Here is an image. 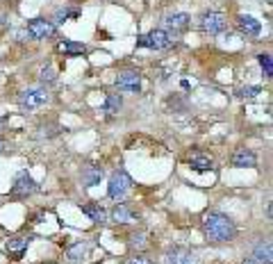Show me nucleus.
Listing matches in <instances>:
<instances>
[{
    "label": "nucleus",
    "mask_w": 273,
    "mask_h": 264,
    "mask_svg": "<svg viewBox=\"0 0 273 264\" xmlns=\"http://www.w3.org/2000/svg\"><path fill=\"white\" fill-rule=\"evenodd\" d=\"M203 230H205V235H207V239L218 241V244L232 241L237 237L235 221H232L230 216H225V214H221V212H209L207 216L203 218Z\"/></svg>",
    "instance_id": "1"
},
{
    "label": "nucleus",
    "mask_w": 273,
    "mask_h": 264,
    "mask_svg": "<svg viewBox=\"0 0 273 264\" xmlns=\"http://www.w3.org/2000/svg\"><path fill=\"white\" fill-rule=\"evenodd\" d=\"M136 43H139L141 48H150V50H166L173 46V36L168 34L166 30H150L148 34L139 36Z\"/></svg>",
    "instance_id": "2"
},
{
    "label": "nucleus",
    "mask_w": 273,
    "mask_h": 264,
    "mask_svg": "<svg viewBox=\"0 0 273 264\" xmlns=\"http://www.w3.org/2000/svg\"><path fill=\"white\" fill-rule=\"evenodd\" d=\"M48 100H50V94L43 86H32V89H25L18 96V105H21L23 109H36V107H41V105H46Z\"/></svg>",
    "instance_id": "3"
},
{
    "label": "nucleus",
    "mask_w": 273,
    "mask_h": 264,
    "mask_svg": "<svg viewBox=\"0 0 273 264\" xmlns=\"http://www.w3.org/2000/svg\"><path fill=\"white\" fill-rule=\"evenodd\" d=\"M36 191H39V185L34 182V178L27 171H18L16 178H14V185H12V196H16V198H27V196L36 194Z\"/></svg>",
    "instance_id": "4"
},
{
    "label": "nucleus",
    "mask_w": 273,
    "mask_h": 264,
    "mask_svg": "<svg viewBox=\"0 0 273 264\" xmlns=\"http://www.w3.org/2000/svg\"><path fill=\"white\" fill-rule=\"evenodd\" d=\"M130 187H132L130 175H127L125 171H116V173H112V178H109L107 194H109V198H123V196L130 191Z\"/></svg>",
    "instance_id": "5"
},
{
    "label": "nucleus",
    "mask_w": 273,
    "mask_h": 264,
    "mask_svg": "<svg viewBox=\"0 0 273 264\" xmlns=\"http://www.w3.org/2000/svg\"><path fill=\"white\" fill-rule=\"evenodd\" d=\"M200 30L207 34H221L225 30V16L221 12H207L200 16Z\"/></svg>",
    "instance_id": "6"
},
{
    "label": "nucleus",
    "mask_w": 273,
    "mask_h": 264,
    "mask_svg": "<svg viewBox=\"0 0 273 264\" xmlns=\"http://www.w3.org/2000/svg\"><path fill=\"white\" fill-rule=\"evenodd\" d=\"M116 86L127 94H136L141 89V75L134 71H123L116 75Z\"/></svg>",
    "instance_id": "7"
},
{
    "label": "nucleus",
    "mask_w": 273,
    "mask_h": 264,
    "mask_svg": "<svg viewBox=\"0 0 273 264\" xmlns=\"http://www.w3.org/2000/svg\"><path fill=\"white\" fill-rule=\"evenodd\" d=\"M27 34L32 39H46V36H53L55 34V25L46 18H32L27 23Z\"/></svg>",
    "instance_id": "8"
},
{
    "label": "nucleus",
    "mask_w": 273,
    "mask_h": 264,
    "mask_svg": "<svg viewBox=\"0 0 273 264\" xmlns=\"http://www.w3.org/2000/svg\"><path fill=\"white\" fill-rule=\"evenodd\" d=\"M30 241H32V237H14V239L5 241L3 248H5V253H9V257L21 259L23 253L27 250V246H30Z\"/></svg>",
    "instance_id": "9"
},
{
    "label": "nucleus",
    "mask_w": 273,
    "mask_h": 264,
    "mask_svg": "<svg viewBox=\"0 0 273 264\" xmlns=\"http://www.w3.org/2000/svg\"><path fill=\"white\" fill-rule=\"evenodd\" d=\"M237 27H239V32L246 36H259V32H262V23L255 16H248V14H241V16L237 18Z\"/></svg>",
    "instance_id": "10"
},
{
    "label": "nucleus",
    "mask_w": 273,
    "mask_h": 264,
    "mask_svg": "<svg viewBox=\"0 0 273 264\" xmlns=\"http://www.w3.org/2000/svg\"><path fill=\"white\" fill-rule=\"evenodd\" d=\"M164 264H198L196 255L185 248H173L164 255Z\"/></svg>",
    "instance_id": "11"
},
{
    "label": "nucleus",
    "mask_w": 273,
    "mask_h": 264,
    "mask_svg": "<svg viewBox=\"0 0 273 264\" xmlns=\"http://www.w3.org/2000/svg\"><path fill=\"white\" fill-rule=\"evenodd\" d=\"M164 23H166V27L168 30H173V32H185L187 27H189V23H191V16L189 14H185V12H175V14H168Z\"/></svg>",
    "instance_id": "12"
},
{
    "label": "nucleus",
    "mask_w": 273,
    "mask_h": 264,
    "mask_svg": "<svg viewBox=\"0 0 273 264\" xmlns=\"http://www.w3.org/2000/svg\"><path fill=\"white\" fill-rule=\"evenodd\" d=\"M232 166H239V168H253V166H257V157H255V153H250V150H246V148H241V150H237L235 155H232Z\"/></svg>",
    "instance_id": "13"
},
{
    "label": "nucleus",
    "mask_w": 273,
    "mask_h": 264,
    "mask_svg": "<svg viewBox=\"0 0 273 264\" xmlns=\"http://www.w3.org/2000/svg\"><path fill=\"white\" fill-rule=\"evenodd\" d=\"M255 259L259 264H271L273 262V248H271V241H262V244L255 246Z\"/></svg>",
    "instance_id": "14"
},
{
    "label": "nucleus",
    "mask_w": 273,
    "mask_h": 264,
    "mask_svg": "<svg viewBox=\"0 0 273 264\" xmlns=\"http://www.w3.org/2000/svg\"><path fill=\"white\" fill-rule=\"evenodd\" d=\"M112 218H114V221H116V223H132L136 216H134V212H132V209L127 207V205L118 203L116 207L112 209Z\"/></svg>",
    "instance_id": "15"
},
{
    "label": "nucleus",
    "mask_w": 273,
    "mask_h": 264,
    "mask_svg": "<svg viewBox=\"0 0 273 264\" xmlns=\"http://www.w3.org/2000/svg\"><path fill=\"white\" fill-rule=\"evenodd\" d=\"M82 212H84L94 223H105V221H107V212H105L100 205H96V203L82 205Z\"/></svg>",
    "instance_id": "16"
},
{
    "label": "nucleus",
    "mask_w": 273,
    "mask_h": 264,
    "mask_svg": "<svg viewBox=\"0 0 273 264\" xmlns=\"http://www.w3.org/2000/svg\"><path fill=\"white\" fill-rule=\"evenodd\" d=\"M189 164L196 171H209V168H212V157H209V155H203V153H191Z\"/></svg>",
    "instance_id": "17"
},
{
    "label": "nucleus",
    "mask_w": 273,
    "mask_h": 264,
    "mask_svg": "<svg viewBox=\"0 0 273 264\" xmlns=\"http://www.w3.org/2000/svg\"><path fill=\"white\" fill-rule=\"evenodd\" d=\"M100 178H103V168L89 166V168L82 171V185H84V187H94V185H98V182H100Z\"/></svg>",
    "instance_id": "18"
},
{
    "label": "nucleus",
    "mask_w": 273,
    "mask_h": 264,
    "mask_svg": "<svg viewBox=\"0 0 273 264\" xmlns=\"http://www.w3.org/2000/svg\"><path fill=\"white\" fill-rule=\"evenodd\" d=\"M57 50L59 53H64V55H82L86 50V46L77 43V41H62V43L57 46Z\"/></svg>",
    "instance_id": "19"
},
{
    "label": "nucleus",
    "mask_w": 273,
    "mask_h": 264,
    "mask_svg": "<svg viewBox=\"0 0 273 264\" xmlns=\"http://www.w3.org/2000/svg\"><path fill=\"white\" fill-rule=\"evenodd\" d=\"M123 105V98L118 94H107V98H105V112L109 114H116L118 109H121Z\"/></svg>",
    "instance_id": "20"
},
{
    "label": "nucleus",
    "mask_w": 273,
    "mask_h": 264,
    "mask_svg": "<svg viewBox=\"0 0 273 264\" xmlns=\"http://www.w3.org/2000/svg\"><path fill=\"white\" fill-rule=\"evenodd\" d=\"M257 62H259V66H262L264 75L271 77V75H273V59H271V55H268V53H262V55L257 57Z\"/></svg>",
    "instance_id": "21"
},
{
    "label": "nucleus",
    "mask_w": 273,
    "mask_h": 264,
    "mask_svg": "<svg viewBox=\"0 0 273 264\" xmlns=\"http://www.w3.org/2000/svg\"><path fill=\"white\" fill-rule=\"evenodd\" d=\"M86 253V246L84 244H75V246H71V248L66 250V257H71L73 262H77V259H82V255Z\"/></svg>",
    "instance_id": "22"
},
{
    "label": "nucleus",
    "mask_w": 273,
    "mask_h": 264,
    "mask_svg": "<svg viewBox=\"0 0 273 264\" xmlns=\"http://www.w3.org/2000/svg\"><path fill=\"white\" fill-rule=\"evenodd\" d=\"M66 18H77V9H57V14H55V21L57 23H64Z\"/></svg>",
    "instance_id": "23"
},
{
    "label": "nucleus",
    "mask_w": 273,
    "mask_h": 264,
    "mask_svg": "<svg viewBox=\"0 0 273 264\" xmlns=\"http://www.w3.org/2000/svg\"><path fill=\"white\" fill-rule=\"evenodd\" d=\"M257 94H262L259 86H244V89H241V96H244V98H255Z\"/></svg>",
    "instance_id": "24"
},
{
    "label": "nucleus",
    "mask_w": 273,
    "mask_h": 264,
    "mask_svg": "<svg viewBox=\"0 0 273 264\" xmlns=\"http://www.w3.org/2000/svg\"><path fill=\"white\" fill-rule=\"evenodd\" d=\"M41 82H55V71L50 66L41 71Z\"/></svg>",
    "instance_id": "25"
},
{
    "label": "nucleus",
    "mask_w": 273,
    "mask_h": 264,
    "mask_svg": "<svg viewBox=\"0 0 273 264\" xmlns=\"http://www.w3.org/2000/svg\"><path fill=\"white\" fill-rule=\"evenodd\" d=\"M130 246H136V248H141V246H146V235H132Z\"/></svg>",
    "instance_id": "26"
},
{
    "label": "nucleus",
    "mask_w": 273,
    "mask_h": 264,
    "mask_svg": "<svg viewBox=\"0 0 273 264\" xmlns=\"http://www.w3.org/2000/svg\"><path fill=\"white\" fill-rule=\"evenodd\" d=\"M127 264H153L148 257H144V255H136V257H130L127 259Z\"/></svg>",
    "instance_id": "27"
},
{
    "label": "nucleus",
    "mask_w": 273,
    "mask_h": 264,
    "mask_svg": "<svg viewBox=\"0 0 273 264\" xmlns=\"http://www.w3.org/2000/svg\"><path fill=\"white\" fill-rule=\"evenodd\" d=\"M241 264H259V262H257V259H255V257H246Z\"/></svg>",
    "instance_id": "28"
},
{
    "label": "nucleus",
    "mask_w": 273,
    "mask_h": 264,
    "mask_svg": "<svg viewBox=\"0 0 273 264\" xmlns=\"http://www.w3.org/2000/svg\"><path fill=\"white\" fill-rule=\"evenodd\" d=\"M271 214H273V207H271V203H266V216L271 218Z\"/></svg>",
    "instance_id": "29"
},
{
    "label": "nucleus",
    "mask_w": 273,
    "mask_h": 264,
    "mask_svg": "<svg viewBox=\"0 0 273 264\" xmlns=\"http://www.w3.org/2000/svg\"><path fill=\"white\" fill-rule=\"evenodd\" d=\"M0 150H3V141H0Z\"/></svg>",
    "instance_id": "30"
}]
</instances>
